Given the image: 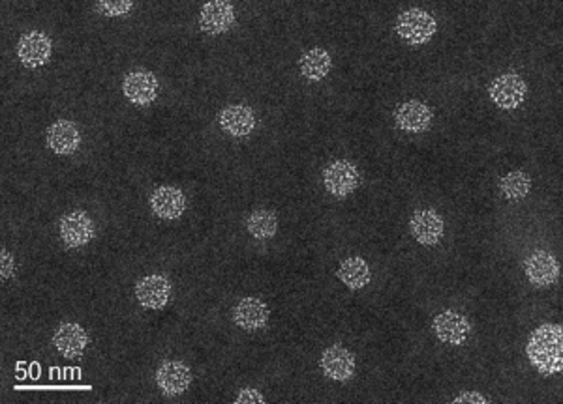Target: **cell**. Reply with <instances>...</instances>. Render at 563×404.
Masks as SVG:
<instances>
[{
	"label": "cell",
	"instance_id": "obj_1",
	"mask_svg": "<svg viewBox=\"0 0 563 404\" xmlns=\"http://www.w3.org/2000/svg\"><path fill=\"white\" fill-rule=\"evenodd\" d=\"M563 330L558 324L539 326L528 341L526 354L543 374H556L563 367Z\"/></svg>",
	"mask_w": 563,
	"mask_h": 404
},
{
	"label": "cell",
	"instance_id": "obj_2",
	"mask_svg": "<svg viewBox=\"0 0 563 404\" xmlns=\"http://www.w3.org/2000/svg\"><path fill=\"white\" fill-rule=\"evenodd\" d=\"M396 32H399L406 44L423 46L437 32V23L432 13L419 8H411L402 12L399 19H396Z\"/></svg>",
	"mask_w": 563,
	"mask_h": 404
},
{
	"label": "cell",
	"instance_id": "obj_3",
	"mask_svg": "<svg viewBox=\"0 0 563 404\" xmlns=\"http://www.w3.org/2000/svg\"><path fill=\"white\" fill-rule=\"evenodd\" d=\"M361 182L357 165L349 159H337L325 167L323 184L330 195L344 199L357 189Z\"/></svg>",
	"mask_w": 563,
	"mask_h": 404
},
{
	"label": "cell",
	"instance_id": "obj_4",
	"mask_svg": "<svg viewBox=\"0 0 563 404\" xmlns=\"http://www.w3.org/2000/svg\"><path fill=\"white\" fill-rule=\"evenodd\" d=\"M488 94L499 109L513 111L524 103L528 94V84L516 73H504L492 81Z\"/></svg>",
	"mask_w": 563,
	"mask_h": 404
},
{
	"label": "cell",
	"instance_id": "obj_5",
	"mask_svg": "<svg viewBox=\"0 0 563 404\" xmlns=\"http://www.w3.org/2000/svg\"><path fill=\"white\" fill-rule=\"evenodd\" d=\"M51 53H53V44L44 32L32 30L21 36L19 39L17 56L21 64L27 68L36 70V68L46 66L51 58Z\"/></svg>",
	"mask_w": 563,
	"mask_h": 404
},
{
	"label": "cell",
	"instance_id": "obj_6",
	"mask_svg": "<svg viewBox=\"0 0 563 404\" xmlns=\"http://www.w3.org/2000/svg\"><path fill=\"white\" fill-rule=\"evenodd\" d=\"M58 232L68 247H83L94 238V225L85 211L74 210L60 218Z\"/></svg>",
	"mask_w": 563,
	"mask_h": 404
},
{
	"label": "cell",
	"instance_id": "obj_7",
	"mask_svg": "<svg viewBox=\"0 0 563 404\" xmlns=\"http://www.w3.org/2000/svg\"><path fill=\"white\" fill-rule=\"evenodd\" d=\"M432 330L442 343H449L454 347L464 345L471 333L468 318L454 311H445L437 314L432 322Z\"/></svg>",
	"mask_w": 563,
	"mask_h": 404
},
{
	"label": "cell",
	"instance_id": "obj_8",
	"mask_svg": "<svg viewBox=\"0 0 563 404\" xmlns=\"http://www.w3.org/2000/svg\"><path fill=\"white\" fill-rule=\"evenodd\" d=\"M409 230H411V236L421 245L432 247L442 240L445 223H444V218L437 214L435 210L425 208V210L415 211L409 221Z\"/></svg>",
	"mask_w": 563,
	"mask_h": 404
},
{
	"label": "cell",
	"instance_id": "obj_9",
	"mask_svg": "<svg viewBox=\"0 0 563 404\" xmlns=\"http://www.w3.org/2000/svg\"><path fill=\"white\" fill-rule=\"evenodd\" d=\"M528 281L537 288H547L559 278V264L549 251H535L524 262Z\"/></svg>",
	"mask_w": 563,
	"mask_h": 404
},
{
	"label": "cell",
	"instance_id": "obj_10",
	"mask_svg": "<svg viewBox=\"0 0 563 404\" xmlns=\"http://www.w3.org/2000/svg\"><path fill=\"white\" fill-rule=\"evenodd\" d=\"M235 23V8L225 0H213L201 8L199 27L208 36H218L227 32Z\"/></svg>",
	"mask_w": 563,
	"mask_h": 404
},
{
	"label": "cell",
	"instance_id": "obj_11",
	"mask_svg": "<svg viewBox=\"0 0 563 404\" xmlns=\"http://www.w3.org/2000/svg\"><path fill=\"white\" fill-rule=\"evenodd\" d=\"M156 384L168 397L182 395L192 384V371L182 361H163L156 371Z\"/></svg>",
	"mask_w": 563,
	"mask_h": 404
},
{
	"label": "cell",
	"instance_id": "obj_12",
	"mask_svg": "<svg viewBox=\"0 0 563 404\" xmlns=\"http://www.w3.org/2000/svg\"><path fill=\"white\" fill-rule=\"evenodd\" d=\"M136 296L143 307L147 309H163L170 302L172 283L165 275L154 273L143 278L136 285Z\"/></svg>",
	"mask_w": 563,
	"mask_h": 404
},
{
	"label": "cell",
	"instance_id": "obj_13",
	"mask_svg": "<svg viewBox=\"0 0 563 404\" xmlns=\"http://www.w3.org/2000/svg\"><path fill=\"white\" fill-rule=\"evenodd\" d=\"M122 92L134 105H149L158 96V79L145 70L132 72L122 81Z\"/></svg>",
	"mask_w": 563,
	"mask_h": 404
},
{
	"label": "cell",
	"instance_id": "obj_14",
	"mask_svg": "<svg viewBox=\"0 0 563 404\" xmlns=\"http://www.w3.org/2000/svg\"><path fill=\"white\" fill-rule=\"evenodd\" d=\"M320 365L327 378L335 382H347L353 376V373H356V356H353L347 348L335 345L323 352Z\"/></svg>",
	"mask_w": 563,
	"mask_h": 404
},
{
	"label": "cell",
	"instance_id": "obj_15",
	"mask_svg": "<svg viewBox=\"0 0 563 404\" xmlns=\"http://www.w3.org/2000/svg\"><path fill=\"white\" fill-rule=\"evenodd\" d=\"M434 120V113L423 101H406L394 111V122L404 132L423 133Z\"/></svg>",
	"mask_w": 563,
	"mask_h": 404
},
{
	"label": "cell",
	"instance_id": "obj_16",
	"mask_svg": "<svg viewBox=\"0 0 563 404\" xmlns=\"http://www.w3.org/2000/svg\"><path fill=\"white\" fill-rule=\"evenodd\" d=\"M53 343L57 350L66 359H77L83 356V352H85L89 345V335L83 326L75 322H65L57 328Z\"/></svg>",
	"mask_w": 563,
	"mask_h": 404
},
{
	"label": "cell",
	"instance_id": "obj_17",
	"mask_svg": "<svg viewBox=\"0 0 563 404\" xmlns=\"http://www.w3.org/2000/svg\"><path fill=\"white\" fill-rule=\"evenodd\" d=\"M151 208L162 219H179L186 210V199L179 187L162 185L151 195Z\"/></svg>",
	"mask_w": 563,
	"mask_h": 404
},
{
	"label": "cell",
	"instance_id": "obj_18",
	"mask_svg": "<svg viewBox=\"0 0 563 404\" xmlns=\"http://www.w3.org/2000/svg\"><path fill=\"white\" fill-rule=\"evenodd\" d=\"M218 122L227 135L246 137L254 132L256 115L248 105H229V107L222 109Z\"/></svg>",
	"mask_w": 563,
	"mask_h": 404
},
{
	"label": "cell",
	"instance_id": "obj_19",
	"mask_svg": "<svg viewBox=\"0 0 563 404\" xmlns=\"http://www.w3.org/2000/svg\"><path fill=\"white\" fill-rule=\"evenodd\" d=\"M270 311L265 302L258 297H242V300L233 307V321L239 328L246 331H256L267 326Z\"/></svg>",
	"mask_w": 563,
	"mask_h": 404
},
{
	"label": "cell",
	"instance_id": "obj_20",
	"mask_svg": "<svg viewBox=\"0 0 563 404\" xmlns=\"http://www.w3.org/2000/svg\"><path fill=\"white\" fill-rule=\"evenodd\" d=\"M81 144L77 125L70 120H57L48 130V146L58 156L74 154Z\"/></svg>",
	"mask_w": 563,
	"mask_h": 404
},
{
	"label": "cell",
	"instance_id": "obj_21",
	"mask_svg": "<svg viewBox=\"0 0 563 404\" xmlns=\"http://www.w3.org/2000/svg\"><path fill=\"white\" fill-rule=\"evenodd\" d=\"M332 68V60H330V55L321 49V47H314L306 51L301 58H299V70L301 73L312 81V82H320L323 81L329 72Z\"/></svg>",
	"mask_w": 563,
	"mask_h": 404
},
{
	"label": "cell",
	"instance_id": "obj_22",
	"mask_svg": "<svg viewBox=\"0 0 563 404\" xmlns=\"http://www.w3.org/2000/svg\"><path fill=\"white\" fill-rule=\"evenodd\" d=\"M337 278L351 290H361L365 288L370 279H372V271H370V266L365 259L361 257H351V259H346L339 271H337Z\"/></svg>",
	"mask_w": 563,
	"mask_h": 404
},
{
	"label": "cell",
	"instance_id": "obj_23",
	"mask_svg": "<svg viewBox=\"0 0 563 404\" xmlns=\"http://www.w3.org/2000/svg\"><path fill=\"white\" fill-rule=\"evenodd\" d=\"M246 228L256 240L273 238L278 230V218L270 210H256L246 219Z\"/></svg>",
	"mask_w": 563,
	"mask_h": 404
},
{
	"label": "cell",
	"instance_id": "obj_24",
	"mask_svg": "<svg viewBox=\"0 0 563 404\" xmlns=\"http://www.w3.org/2000/svg\"><path fill=\"white\" fill-rule=\"evenodd\" d=\"M532 189V180L524 171H513L499 182V191L509 201L524 199Z\"/></svg>",
	"mask_w": 563,
	"mask_h": 404
},
{
	"label": "cell",
	"instance_id": "obj_25",
	"mask_svg": "<svg viewBox=\"0 0 563 404\" xmlns=\"http://www.w3.org/2000/svg\"><path fill=\"white\" fill-rule=\"evenodd\" d=\"M132 8H134L132 0H103V3L96 4V10L101 15H108V17L124 15V13L132 12Z\"/></svg>",
	"mask_w": 563,
	"mask_h": 404
},
{
	"label": "cell",
	"instance_id": "obj_26",
	"mask_svg": "<svg viewBox=\"0 0 563 404\" xmlns=\"http://www.w3.org/2000/svg\"><path fill=\"white\" fill-rule=\"evenodd\" d=\"M237 404H246V402H258V404H263L265 402V397L261 395V391L258 390H252V388H244L239 391L237 399H235Z\"/></svg>",
	"mask_w": 563,
	"mask_h": 404
},
{
	"label": "cell",
	"instance_id": "obj_27",
	"mask_svg": "<svg viewBox=\"0 0 563 404\" xmlns=\"http://www.w3.org/2000/svg\"><path fill=\"white\" fill-rule=\"evenodd\" d=\"M3 270H0V275H3V279L6 281V279H10V278H13V273H15V262H13V257H12V253L6 249V247H3Z\"/></svg>",
	"mask_w": 563,
	"mask_h": 404
},
{
	"label": "cell",
	"instance_id": "obj_28",
	"mask_svg": "<svg viewBox=\"0 0 563 404\" xmlns=\"http://www.w3.org/2000/svg\"><path fill=\"white\" fill-rule=\"evenodd\" d=\"M454 404H461V402H471V404H487L488 402V399L487 397H483L481 393H477V391H464V393H461L458 395L454 400H453Z\"/></svg>",
	"mask_w": 563,
	"mask_h": 404
}]
</instances>
